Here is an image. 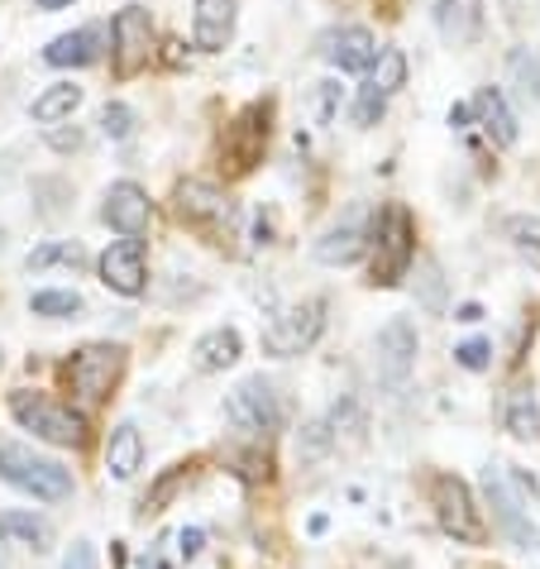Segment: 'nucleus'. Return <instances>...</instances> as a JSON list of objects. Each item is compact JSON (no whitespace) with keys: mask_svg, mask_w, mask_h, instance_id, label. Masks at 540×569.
<instances>
[{"mask_svg":"<svg viewBox=\"0 0 540 569\" xmlns=\"http://www.w3.org/2000/svg\"><path fill=\"white\" fill-rule=\"evenodd\" d=\"M373 263L369 282L373 288H397L407 278L411 259H417V220L407 207H383V216H373Z\"/></svg>","mask_w":540,"mask_h":569,"instance_id":"1","label":"nucleus"},{"mask_svg":"<svg viewBox=\"0 0 540 569\" xmlns=\"http://www.w3.org/2000/svg\"><path fill=\"white\" fill-rule=\"evenodd\" d=\"M10 412L14 421L24 426V431H34L39 440H49V446H87L91 440V426L82 412H72V407H62L53 398H43V392H10Z\"/></svg>","mask_w":540,"mask_h":569,"instance_id":"2","label":"nucleus"},{"mask_svg":"<svg viewBox=\"0 0 540 569\" xmlns=\"http://www.w3.org/2000/svg\"><path fill=\"white\" fill-rule=\"evenodd\" d=\"M0 479L39 502H62V498H72V488H77L72 473L58 460H43V455H34L29 446H0Z\"/></svg>","mask_w":540,"mask_h":569,"instance_id":"3","label":"nucleus"},{"mask_svg":"<svg viewBox=\"0 0 540 569\" xmlns=\"http://www.w3.org/2000/svg\"><path fill=\"white\" fill-rule=\"evenodd\" d=\"M172 207H178L182 226H192L211 244L234 240V207H230V197L220 192L216 182H201V178L178 182V192H172Z\"/></svg>","mask_w":540,"mask_h":569,"instance_id":"4","label":"nucleus"},{"mask_svg":"<svg viewBox=\"0 0 540 569\" xmlns=\"http://www.w3.org/2000/svg\"><path fill=\"white\" fill-rule=\"evenodd\" d=\"M268 101H253L244 106L240 116L226 124V134H220V168H226V178H244L263 163V149H268Z\"/></svg>","mask_w":540,"mask_h":569,"instance_id":"5","label":"nucleus"},{"mask_svg":"<svg viewBox=\"0 0 540 569\" xmlns=\"http://www.w3.org/2000/svg\"><path fill=\"white\" fill-rule=\"evenodd\" d=\"M431 502H436V521L444 536H454L459 546H483V517L473 508V493L464 479H454V473H436L431 479Z\"/></svg>","mask_w":540,"mask_h":569,"instance_id":"6","label":"nucleus"},{"mask_svg":"<svg viewBox=\"0 0 540 569\" xmlns=\"http://www.w3.org/2000/svg\"><path fill=\"white\" fill-rule=\"evenodd\" d=\"M124 373V350L120 345H82L68 363H62V378L82 402H106L116 378Z\"/></svg>","mask_w":540,"mask_h":569,"instance_id":"7","label":"nucleus"},{"mask_svg":"<svg viewBox=\"0 0 540 569\" xmlns=\"http://www.w3.org/2000/svg\"><path fill=\"white\" fill-rule=\"evenodd\" d=\"M226 412L249 436H273V431H282V402H278L273 383H263V378H244V383L230 392Z\"/></svg>","mask_w":540,"mask_h":569,"instance_id":"8","label":"nucleus"},{"mask_svg":"<svg viewBox=\"0 0 540 569\" xmlns=\"http://www.w3.org/2000/svg\"><path fill=\"white\" fill-rule=\"evenodd\" d=\"M321 326H326V302H321V297H311V302L292 307L288 316H278V326L263 330V350L278 355V359L307 355L316 345V336H321Z\"/></svg>","mask_w":540,"mask_h":569,"instance_id":"9","label":"nucleus"},{"mask_svg":"<svg viewBox=\"0 0 540 569\" xmlns=\"http://www.w3.org/2000/svg\"><path fill=\"white\" fill-rule=\"evenodd\" d=\"M110 39H116V77H134L149 68L153 58V20L144 6H124L110 20Z\"/></svg>","mask_w":540,"mask_h":569,"instance_id":"10","label":"nucleus"},{"mask_svg":"<svg viewBox=\"0 0 540 569\" xmlns=\"http://www.w3.org/2000/svg\"><path fill=\"white\" fill-rule=\"evenodd\" d=\"M417 326L407 321V316H397V321H388L383 330H378V378H383L388 392H402L411 369H417Z\"/></svg>","mask_w":540,"mask_h":569,"instance_id":"11","label":"nucleus"},{"mask_svg":"<svg viewBox=\"0 0 540 569\" xmlns=\"http://www.w3.org/2000/svg\"><path fill=\"white\" fill-rule=\"evenodd\" d=\"M402 87H407V53H402V49H383V53H378V68L369 72V82L359 87L354 120H359V124H373Z\"/></svg>","mask_w":540,"mask_h":569,"instance_id":"12","label":"nucleus"},{"mask_svg":"<svg viewBox=\"0 0 540 569\" xmlns=\"http://www.w3.org/2000/svg\"><path fill=\"white\" fill-rule=\"evenodd\" d=\"M101 220L110 230H120L124 240H139L153 220V207H149V192L139 182H116L106 192V207H101Z\"/></svg>","mask_w":540,"mask_h":569,"instance_id":"13","label":"nucleus"},{"mask_svg":"<svg viewBox=\"0 0 540 569\" xmlns=\"http://www.w3.org/2000/svg\"><path fill=\"white\" fill-rule=\"evenodd\" d=\"M97 268H101V282H106L110 292H120V297H139V292H144V282H149V268H144V240H120V244H110Z\"/></svg>","mask_w":540,"mask_h":569,"instance_id":"14","label":"nucleus"},{"mask_svg":"<svg viewBox=\"0 0 540 569\" xmlns=\"http://www.w3.org/2000/svg\"><path fill=\"white\" fill-rule=\"evenodd\" d=\"M363 244H369V211L354 207V211H344V220H336L321 240H316V259L321 263H354L363 254Z\"/></svg>","mask_w":540,"mask_h":569,"instance_id":"15","label":"nucleus"},{"mask_svg":"<svg viewBox=\"0 0 540 569\" xmlns=\"http://www.w3.org/2000/svg\"><path fill=\"white\" fill-rule=\"evenodd\" d=\"M321 53L330 68H340V72H363V68H373V58H378V43L373 34L363 24H344V29H330V34L321 39Z\"/></svg>","mask_w":540,"mask_h":569,"instance_id":"16","label":"nucleus"},{"mask_svg":"<svg viewBox=\"0 0 540 569\" xmlns=\"http://www.w3.org/2000/svg\"><path fill=\"white\" fill-rule=\"evenodd\" d=\"M483 488H488V502H492V512H498V527L512 536V541L521 546V550H536L540 546V531H536V521L527 517V508L507 493V483H502V469H488V479H483Z\"/></svg>","mask_w":540,"mask_h":569,"instance_id":"17","label":"nucleus"},{"mask_svg":"<svg viewBox=\"0 0 540 569\" xmlns=\"http://www.w3.org/2000/svg\"><path fill=\"white\" fill-rule=\"evenodd\" d=\"M234 20H240V6H234V0H197L192 43L206 49V53H220L234 39Z\"/></svg>","mask_w":540,"mask_h":569,"instance_id":"18","label":"nucleus"},{"mask_svg":"<svg viewBox=\"0 0 540 569\" xmlns=\"http://www.w3.org/2000/svg\"><path fill=\"white\" fill-rule=\"evenodd\" d=\"M436 29L450 49H473L483 34V0H440Z\"/></svg>","mask_w":540,"mask_h":569,"instance_id":"19","label":"nucleus"},{"mask_svg":"<svg viewBox=\"0 0 540 569\" xmlns=\"http://www.w3.org/2000/svg\"><path fill=\"white\" fill-rule=\"evenodd\" d=\"M139 465H144V436H139L134 421H120L116 431H110V446H106V469L110 479H134Z\"/></svg>","mask_w":540,"mask_h":569,"instance_id":"20","label":"nucleus"},{"mask_svg":"<svg viewBox=\"0 0 540 569\" xmlns=\"http://www.w3.org/2000/svg\"><path fill=\"white\" fill-rule=\"evenodd\" d=\"M244 355V340H240V330L234 326H216V330H206V336L192 345V359H197V369L201 373H220V369H230L234 359Z\"/></svg>","mask_w":540,"mask_h":569,"instance_id":"21","label":"nucleus"},{"mask_svg":"<svg viewBox=\"0 0 540 569\" xmlns=\"http://www.w3.org/2000/svg\"><path fill=\"white\" fill-rule=\"evenodd\" d=\"M473 110H479L483 130L492 134V144H498V149H512V144H517V116L507 110V101H502L498 87H483L479 97H473Z\"/></svg>","mask_w":540,"mask_h":569,"instance_id":"22","label":"nucleus"},{"mask_svg":"<svg viewBox=\"0 0 540 569\" xmlns=\"http://www.w3.org/2000/svg\"><path fill=\"white\" fill-rule=\"evenodd\" d=\"M0 536L14 546H29L34 556H43V550H53V527L34 512H0Z\"/></svg>","mask_w":540,"mask_h":569,"instance_id":"23","label":"nucleus"},{"mask_svg":"<svg viewBox=\"0 0 540 569\" xmlns=\"http://www.w3.org/2000/svg\"><path fill=\"white\" fill-rule=\"evenodd\" d=\"M97 29H72V34H58L49 49H43V62H53V68H87V62H97Z\"/></svg>","mask_w":540,"mask_h":569,"instance_id":"24","label":"nucleus"},{"mask_svg":"<svg viewBox=\"0 0 540 569\" xmlns=\"http://www.w3.org/2000/svg\"><path fill=\"white\" fill-rule=\"evenodd\" d=\"M77 106H82V87L58 82V87L43 91V97H34V106H29V116H34L39 124H53V120H62V116H72Z\"/></svg>","mask_w":540,"mask_h":569,"instance_id":"25","label":"nucleus"},{"mask_svg":"<svg viewBox=\"0 0 540 569\" xmlns=\"http://www.w3.org/2000/svg\"><path fill=\"white\" fill-rule=\"evenodd\" d=\"M53 263H62V268H87V249L77 244V240H49V244L29 249V259H24L29 273H43V268H53Z\"/></svg>","mask_w":540,"mask_h":569,"instance_id":"26","label":"nucleus"},{"mask_svg":"<svg viewBox=\"0 0 540 569\" xmlns=\"http://www.w3.org/2000/svg\"><path fill=\"white\" fill-rule=\"evenodd\" d=\"M507 431H512L517 440H536L540 412H536V392L531 388H517L512 398H507Z\"/></svg>","mask_w":540,"mask_h":569,"instance_id":"27","label":"nucleus"},{"mask_svg":"<svg viewBox=\"0 0 540 569\" xmlns=\"http://www.w3.org/2000/svg\"><path fill=\"white\" fill-rule=\"evenodd\" d=\"M507 234H512L517 254L540 273V220H531V216H512V220H507Z\"/></svg>","mask_w":540,"mask_h":569,"instance_id":"28","label":"nucleus"},{"mask_svg":"<svg viewBox=\"0 0 540 569\" xmlns=\"http://www.w3.org/2000/svg\"><path fill=\"white\" fill-rule=\"evenodd\" d=\"M512 82L521 91V101H540V53L536 49L512 53Z\"/></svg>","mask_w":540,"mask_h":569,"instance_id":"29","label":"nucleus"},{"mask_svg":"<svg viewBox=\"0 0 540 569\" xmlns=\"http://www.w3.org/2000/svg\"><path fill=\"white\" fill-rule=\"evenodd\" d=\"M29 307H34V316H53V321H62V316H77V311H82V297L68 292V288H49V292H34V297H29Z\"/></svg>","mask_w":540,"mask_h":569,"instance_id":"30","label":"nucleus"},{"mask_svg":"<svg viewBox=\"0 0 540 569\" xmlns=\"http://www.w3.org/2000/svg\"><path fill=\"white\" fill-rule=\"evenodd\" d=\"M101 130H106V139H130L134 134V110L124 101H106L101 106Z\"/></svg>","mask_w":540,"mask_h":569,"instance_id":"31","label":"nucleus"},{"mask_svg":"<svg viewBox=\"0 0 540 569\" xmlns=\"http://www.w3.org/2000/svg\"><path fill=\"white\" fill-rule=\"evenodd\" d=\"M330 440H336V436H330V426L311 421L307 431H301V460H321V455L330 450Z\"/></svg>","mask_w":540,"mask_h":569,"instance_id":"32","label":"nucleus"},{"mask_svg":"<svg viewBox=\"0 0 540 569\" xmlns=\"http://www.w3.org/2000/svg\"><path fill=\"white\" fill-rule=\"evenodd\" d=\"M488 355H492V345H488V340H464V345H454V359H459V369H469V373L488 369Z\"/></svg>","mask_w":540,"mask_h":569,"instance_id":"33","label":"nucleus"},{"mask_svg":"<svg viewBox=\"0 0 540 569\" xmlns=\"http://www.w3.org/2000/svg\"><path fill=\"white\" fill-rule=\"evenodd\" d=\"M340 110V87L336 82H316V124H330Z\"/></svg>","mask_w":540,"mask_h":569,"instance_id":"34","label":"nucleus"},{"mask_svg":"<svg viewBox=\"0 0 540 569\" xmlns=\"http://www.w3.org/2000/svg\"><path fill=\"white\" fill-rule=\"evenodd\" d=\"M187 479V469L178 465V469H172V473H163V479H158V488H153V493H149V502H144V508L149 512H158V508H163V502L172 498V493H178V483Z\"/></svg>","mask_w":540,"mask_h":569,"instance_id":"35","label":"nucleus"},{"mask_svg":"<svg viewBox=\"0 0 540 569\" xmlns=\"http://www.w3.org/2000/svg\"><path fill=\"white\" fill-rule=\"evenodd\" d=\"M62 569H97V550H91V541H72V550L62 556Z\"/></svg>","mask_w":540,"mask_h":569,"instance_id":"36","label":"nucleus"},{"mask_svg":"<svg viewBox=\"0 0 540 569\" xmlns=\"http://www.w3.org/2000/svg\"><path fill=\"white\" fill-rule=\"evenodd\" d=\"M201 546H206V531H201V527H182V531H178V556H182V560H197Z\"/></svg>","mask_w":540,"mask_h":569,"instance_id":"37","label":"nucleus"},{"mask_svg":"<svg viewBox=\"0 0 540 569\" xmlns=\"http://www.w3.org/2000/svg\"><path fill=\"white\" fill-rule=\"evenodd\" d=\"M49 144L62 149V153H68V149H82V130H53V134H49Z\"/></svg>","mask_w":540,"mask_h":569,"instance_id":"38","label":"nucleus"},{"mask_svg":"<svg viewBox=\"0 0 540 569\" xmlns=\"http://www.w3.org/2000/svg\"><path fill=\"white\" fill-rule=\"evenodd\" d=\"M454 321H464V326H473V321H483V307H479V302H464V307H459V311H454Z\"/></svg>","mask_w":540,"mask_h":569,"instance_id":"39","label":"nucleus"},{"mask_svg":"<svg viewBox=\"0 0 540 569\" xmlns=\"http://www.w3.org/2000/svg\"><path fill=\"white\" fill-rule=\"evenodd\" d=\"M469 116H473V106H450V124H454V130H464Z\"/></svg>","mask_w":540,"mask_h":569,"instance_id":"40","label":"nucleus"},{"mask_svg":"<svg viewBox=\"0 0 540 569\" xmlns=\"http://www.w3.org/2000/svg\"><path fill=\"white\" fill-rule=\"evenodd\" d=\"M39 10H62V6H72V0H34Z\"/></svg>","mask_w":540,"mask_h":569,"instance_id":"41","label":"nucleus"},{"mask_svg":"<svg viewBox=\"0 0 540 569\" xmlns=\"http://www.w3.org/2000/svg\"><path fill=\"white\" fill-rule=\"evenodd\" d=\"M0 569H10V565H6V556H0Z\"/></svg>","mask_w":540,"mask_h":569,"instance_id":"42","label":"nucleus"},{"mask_svg":"<svg viewBox=\"0 0 540 569\" xmlns=\"http://www.w3.org/2000/svg\"><path fill=\"white\" fill-rule=\"evenodd\" d=\"M0 363H6V359H0Z\"/></svg>","mask_w":540,"mask_h":569,"instance_id":"43","label":"nucleus"}]
</instances>
